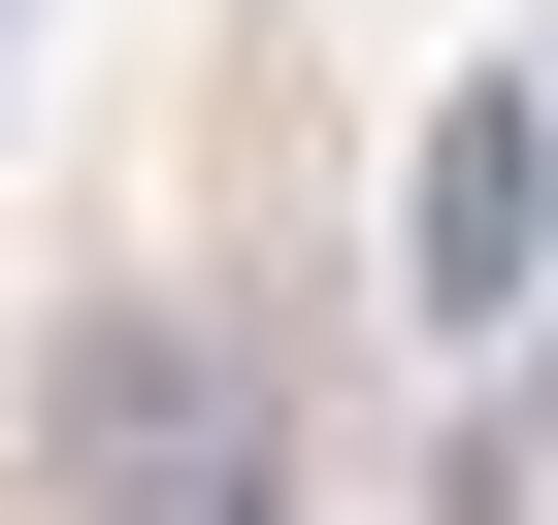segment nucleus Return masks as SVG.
<instances>
[{"label":"nucleus","mask_w":558,"mask_h":525,"mask_svg":"<svg viewBox=\"0 0 558 525\" xmlns=\"http://www.w3.org/2000/svg\"><path fill=\"white\" fill-rule=\"evenodd\" d=\"M263 427H230V329L197 296H66L34 329V525H230Z\"/></svg>","instance_id":"nucleus-1"},{"label":"nucleus","mask_w":558,"mask_h":525,"mask_svg":"<svg viewBox=\"0 0 558 525\" xmlns=\"http://www.w3.org/2000/svg\"><path fill=\"white\" fill-rule=\"evenodd\" d=\"M395 296H427V329H525V296H558V99H525V66L427 99V164H395Z\"/></svg>","instance_id":"nucleus-2"},{"label":"nucleus","mask_w":558,"mask_h":525,"mask_svg":"<svg viewBox=\"0 0 558 525\" xmlns=\"http://www.w3.org/2000/svg\"><path fill=\"white\" fill-rule=\"evenodd\" d=\"M0 34H34V0H0Z\"/></svg>","instance_id":"nucleus-3"}]
</instances>
